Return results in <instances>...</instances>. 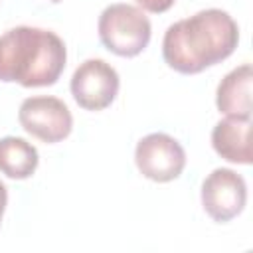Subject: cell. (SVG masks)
<instances>
[{"label":"cell","mask_w":253,"mask_h":253,"mask_svg":"<svg viewBox=\"0 0 253 253\" xmlns=\"http://www.w3.org/2000/svg\"><path fill=\"white\" fill-rule=\"evenodd\" d=\"M247 202V184L241 174L231 168H215L202 182V206L206 213L225 223L237 217Z\"/></svg>","instance_id":"7"},{"label":"cell","mask_w":253,"mask_h":253,"mask_svg":"<svg viewBox=\"0 0 253 253\" xmlns=\"http://www.w3.org/2000/svg\"><path fill=\"white\" fill-rule=\"evenodd\" d=\"M63 40L43 28L16 26L0 36V81L49 87L65 69Z\"/></svg>","instance_id":"2"},{"label":"cell","mask_w":253,"mask_h":253,"mask_svg":"<svg viewBox=\"0 0 253 253\" xmlns=\"http://www.w3.org/2000/svg\"><path fill=\"white\" fill-rule=\"evenodd\" d=\"M18 121L28 134L45 144H55L67 138L73 128V117L67 105L49 95L24 99L18 111Z\"/></svg>","instance_id":"4"},{"label":"cell","mask_w":253,"mask_h":253,"mask_svg":"<svg viewBox=\"0 0 253 253\" xmlns=\"http://www.w3.org/2000/svg\"><path fill=\"white\" fill-rule=\"evenodd\" d=\"M43 2H51V4H57V2H61V0H43Z\"/></svg>","instance_id":"13"},{"label":"cell","mask_w":253,"mask_h":253,"mask_svg":"<svg viewBox=\"0 0 253 253\" xmlns=\"http://www.w3.org/2000/svg\"><path fill=\"white\" fill-rule=\"evenodd\" d=\"M6 204H8V192H6V186L0 182V221H2V215L6 210Z\"/></svg>","instance_id":"12"},{"label":"cell","mask_w":253,"mask_h":253,"mask_svg":"<svg viewBox=\"0 0 253 253\" xmlns=\"http://www.w3.org/2000/svg\"><path fill=\"white\" fill-rule=\"evenodd\" d=\"M119 73L105 59H85L71 75V95L85 111L107 109L119 93Z\"/></svg>","instance_id":"6"},{"label":"cell","mask_w":253,"mask_h":253,"mask_svg":"<svg viewBox=\"0 0 253 253\" xmlns=\"http://www.w3.org/2000/svg\"><path fill=\"white\" fill-rule=\"evenodd\" d=\"M239 43L235 20L219 10H200L174 22L162 40V57L178 73L194 75L227 59Z\"/></svg>","instance_id":"1"},{"label":"cell","mask_w":253,"mask_h":253,"mask_svg":"<svg viewBox=\"0 0 253 253\" xmlns=\"http://www.w3.org/2000/svg\"><path fill=\"white\" fill-rule=\"evenodd\" d=\"M176 0H136V4L146 10V12H152V14H162L166 10H170L174 6Z\"/></svg>","instance_id":"11"},{"label":"cell","mask_w":253,"mask_h":253,"mask_svg":"<svg viewBox=\"0 0 253 253\" xmlns=\"http://www.w3.org/2000/svg\"><path fill=\"white\" fill-rule=\"evenodd\" d=\"M134 164L138 172L152 182H172L186 166V152L174 136L166 132H150L138 140Z\"/></svg>","instance_id":"5"},{"label":"cell","mask_w":253,"mask_h":253,"mask_svg":"<svg viewBox=\"0 0 253 253\" xmlns=\"http://www.w3.org/2000/svg\"><path fill=\"white\" fill-rule=\"evenodd\" d=\"M251 79L253 71L249 63L231 69L217 85L215 105L225 117L251 119Z\"/></svg>","instance_id":"8"},{"label":"cell","mask_w":253,"mask_h":253,"mask_svg":"<svg viewBox=\"0 0 253 253\" xmlns=\"http://www.w3.org/2000/svg\"><path fill=\"white\" fill-rule=\"evenodd\" d=\"M40 156L32 142L20 136L0 138V172L12 180H26L38 168Z\"/></svg>","instance_id":"10"},{"label":"cell","mask_w":253,"mask_h":253,"mask_svg":"<svg viewBox=\"0 0 253 253\" xmlns=\"http://www.w3.org/2000/svg\"><path fill=\"white\" fill-rule=\"evenodd\" d=\"M101 43L115 55L134 57L150 42V20L130 4H111L99 16Z\"/></svg>","instance_id":"3"},{"label":"cell","mask_w":253,"mask_h":253,"mask_svg":"<svg viewBox=\"0 0 253 253\" xmlns=\"http://www.w3.org/2000/svg\"><path fill=\"white\" fill-rule=\"evenodd\" d=\"M249 132H251V119L225 117L211 130V146L223 160L247 166L253 162Z\"/></svg>","instance_id":"9"}]
</instances>
